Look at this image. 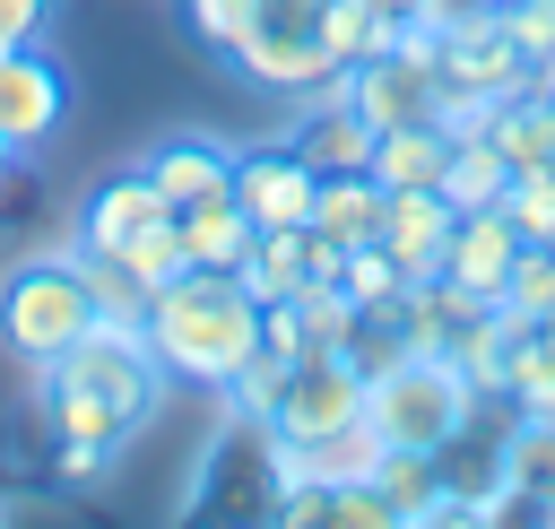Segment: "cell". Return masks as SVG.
<instances>
[{
  "label": "cell",
  "instance_id": "1",
  "mask_svg": "<svg viewBox=\"0 0 555 529\" xmlns=\"http://www.w3.org/2000/svg\"><path fill=\"white\" fill-rule=\"evenodd\" d=\"M147 347H156V364L173 382L225 390L260 347V304L243 295L234 269H182L173 286L147 295Z\"/></svg>",
  "mask_w": 555,
  "mask_h": 529
},
{
  "label": "cell",
  "instance_id": "2",
  "mask_svg": "<svg viewBox=\"0 0 555 529\" xmlns=\"http://www.w3.org/2000/svg\"><path fill=\"white\" fill-rule=\"evenodd\" d=\"M95 330V286H87V251H26L9 278H0V347L35 373L52 364L61 347H78Z\"/></svg>",
  "mask_w": 555,
  "mask_h": 529
},
{
  "label": "cell",
  "instance_id": "3",
  "mask_svg": "<svg viewBox=\"0 0 555 529\" xmlns=\"http://www.w3.org/2000/svg\"><path fill=\"white\" fill-rule=\"evenodd\" d=\"M477 416V382L451 364V356H390L373 382H364V425L390 442V451H451Z\"/></svg>",
  "mask_w": 555,
  "mask_h": 529
},
{
  "label": "cell",
  "instance_id": "4",
  "mask_svg": "<svg viewBox=\"0 0 555 529\" xmlns=\"http://www.w3.org/2000/svg\"><path fill=\"white\" fill-rule=\"evenodd\" d=\"M35 382H61V390H87L121 434H139V425H156V408H165V390H173V373L156 364V347H147V330H113V321H95L78 347H61L52 364H35Z\"/></svg>",
  "mask_w": 555,
  "mask_h": 529
},
{
  "label": "cell",
  "instance_id": "5",
  "mask_svg": "<svg viewBox=\"0 0 555 529\" xmlns=\"http://www.w3.org/2000/svg\"><path fill=\"white\" fill-rule=\"evenodd\" d=\"M364 416V364L347 356V347H304L295 364H286V390H278V408H269V442H321V434H338V425H356Z\"/></svg>",
  "mask_w": 555,
  "mask_h": 529
},
{
  "label": "cell",
  "instance_id": "6",
  "mask_svg": "<svg viewBox=\"0 0 555 529\" xmlns=\"http://www.w3.org/2000/svg\"><path fill=\"white\" fill-rule=\"evenodd\" d=\"M234 69H243L251 87L286 95V104H312L347 61H330V52H321V35H312V17H304V9H278V0H269V9H260V26L234 43Z\"/></svg>",
  "mask_w": 555,
  "mask_h": 529
},
{
  "label": "cell",
  "instance_id": "7",
  "mask_svg": "<svg viewBox=\"0 0 555 529\" xmlns=\"http://www.w3.org/2000/svg\"><path fill=\"white\" fill-rule=\"evenodd\" d=\"M61 121H69V78H61V61H52L43 43L0 52V139H9L17 156H35V147L61 139Z\"/></svg>",
  "mask_w": 555,
  "mask_h": 529
},
{
  "label": "cell",
  "instance_id": "8",
  "mask_svg": "<svg viewBox=\"0 0 555 529\" xmlns=\"http://www.w3.org/2000/svg\"><path fill=\"white\" fill-rule=\"evenodd\" d=\"M225 191L251 208V225H312L321 173H312V156L295 139H260V147H234V182Z\"/></svg>",
  "mask_w": 555,
  "mask_h": 529
},
{
  "label": "cell",
  "instance_id": "9",
  "mask_svg": "<svg viewBox=\"0 0 555 529\" xmlns=\"http://www.w3.org/2000/svg\"><path fill=\"white\" fill-rule=\"evenodd\" d=\"M173 217V199L139 173V165H121V173H104L87 199H78V251H95V260H121V243H139L147 225H165Z\"/></svg>",
  "mask_w": 555,
  "mask_h": 529
},
{
  "label": "cell",
  "instance_id": "10",
  "mask_svg": "<svg viewBox=\"0 0 555 529\" xmlns=\"http://www.w3.org/2000/svg\"><path fill=\"white\" fill-rule=\"evenodd\" d=\"M139 173H147L173 208H191V199H208V191L234 182V147H225L217 130H165V139L139 147Z\"/></svg>",
  "mask_w": 555,
  "mask_h": 529
},
{
  "label": "cell",
  "instance_id": "11",
  "mask_svg": "<svg viewBox=\"0 0 555 529\" xmlns=\"http://www.w3.org/2000/svg\"><path fill=\"white\" fill-rule=\"evenodd\" d=\"M347 104H356L373 130L425 121V113H434V69L408 61V52H364V61H347Z\"/></svg>",
  "mask_w": 555,
  "mask_h": 529
},
{
  "label": "cell",
  "instance_id": "12",
  "mask_svg": "<svg viewBox=\"0 0 555 529\" xmlns=\"http://www.w3.org/2000/svg\"><path fill=\"white\" fill-rule=\"evenodd\" d=\"M451 225H460V208H451L442 191H390V208H382V251L408 269V286L442 269V251H451Z\"/></svg>",
  "mask_w": 555,
  "mask_h": 529
},
{
  "label": "cell",
  "instance_id": "13",
  "mask_svg": "<svg viewBox=\"0 0 555 529\" xmlns=\"http://www.w3.org/2000/svg\"><path fill=\"white\" fill-rule=\"evenodd\" d=\"M451 139H460V130H451L442 113H425V121H390V130L373 139V165H364V173H373L382 191H434Z\"/></svg>",
  "mask_w": 555,
  "mask_h": 529
},
{
  "label": "cell",
  "instance_id": "14",
  "mask_svg": "<svg viewBox=\"0 0 555 529\" xmlns=\"http://www.w3.org/2000/svg\"><path fill=\"white\" fill-rule=\"evenodd\" d=\"M512 260H520V234H512V217H503V208H460V225H451V251H442V278H460V286L494 295V286L512 278Z\"/></svg>",
  "mask_w": 555,
  "mask_h": 529
},
{
  "label": "cell",
  "instance_id": "15",
  "mask_svg": "<svg viewBox=\"0 0 555 529\" xmlns=\"http://www.w3.org/2000/svg\"><path fill=\"white\" fill-rule=\"evenodd\" d=\"M173 234H182V260H191V269H234L260 225H251V208H243L234 191H208V199L173 208Z\"/></svg>",
  "mask_w": 555,
  "mask_h": 529
},
{
  "label": "cell",
  "instance_id": "16",
  "mask_svg": "<svg viewBox=\"0 0 555 529\" xmlns=\"http://www.w3.org/2000/svg\"><path fill=\"white\" fill-rule=\"evenodd\" d=\"M234 278H243L251 304H286V295H304V286H312V225H260L251 251L234 260Z\"/></svg>",
  "mask_w": 555,
  "mask_h": 529
},
{
  "label": "cell",
  "instance_id": "17",
  "mask_svg": "<svg viewBox=\"0 0 555 529\" xmlns=\"http://www.w3.org/2000/svg\"><path fill=\"white\" fill-rule=\"evenodd\" d=\"M286 139H295V147L312 156V173H364V165H373V139H382V130H373V121H364L356 104H304V121H295Z\"/></svg>",
  "mask_w": 555,
  "mask_h": 529
},
{
  "label": "cell",
  "instance_id": "18",
  "mask_svg": "<svg viewBox=\"0 0 555 529\" xmlns=\"http://www.w3.org/2000/svg\"><path fill=\"white\" fill-rule=\"evenodd\" d=\"M382 208H390V191H382L373 173H321V191H312V234H330L338 251L382 243Z\"/></svg>",
  "mask_w": 555,
  "mask_h": 529
},
{
  "label": "cell",
  "instance_id": "19",
  "mask_svg": "<svg viewBox=\"0 0 555 529\" xmlns=\"http://www.w3.org/2000/svg\"><path fill=\"white\" fill-rule=\"evenodd\" d=\"M503 182H512V156L494 147V130H460L451 156H442V182H434V191H442L451 208H494Z\"/></svg>",
  "mask_w": 555,
  "mask_h": 529
},
{
  "label": "cell",
  "instance_id": "20",
  "mask_svg": "<svg viewBox=\"0 0 555 529\" xmlns=\"http://www.w3.org/2000/svg\"><path fill=\"white\" fill-rule=\"evenodd\" d=\"M503 399L520 416H555V321H520L503 347Z\"/></svg>",
  "mask_w": 555,
  "mask_h": 529
},
{
  "label": "cell",
  "instance_id": "21",
  "mask_svg": "<svg viewBox=\"0 0 555 529\" xmlns=\"http://www.w3.org/2000/svg\"><path fill=\"white\" fill-rule=\"evenodd\" d=\"M312 35H321L330 61H364V52H390L399 17H382L373 0H321V9H312Z\"/></svg>",
  "mask_w": 555,
  "mask_h": 529
},
{
  "label": "cell",
  "instance_id": "22",
  "mask_svg": "<svg viewBox=\"0 0 555 529\" xmlns=\"http://www.w3.org/2000/svg\"><path fill=\"white\" fill-rule=\"evenodd\" d=\"M373 486H382V503H390V520H399V529H408V520H434V494H442L434 451H390V442H382Z\"/></svg>",
  "mask_w": 555,
  "mask_h": 529
},
{
  "label": "cell",
  "instance_id": "23",
  "mask_svg": "<svg viewBox=\"0 0 555 529\" xmlns=\"http://www.w3.org/2000/svg\"><path fill=\"white\" fill-rule=\"evenodd\" d=\"M494 304H503L512 321H555V243H520V260H512V278L494 286Z\"/></svg>",
  "mask_w": 555,
  "mask_h": 529
},
{
  "label": "cell",
  "instance_id": "24",
  "mask_svg": "<svg viewBox=\"0 0 555 529\" xmlns=\"http://www.w3.org/2000/svg\"><path fill=\"white\" fill-rule=\"evenodd\" d=\"M338 295H347L356 312H382V304H399V295H408V269H399L382 243H356V251H347V269H338Z\"/></svg>",
  "mask_w": 555,
  "mask_h": 529
},
{
  "label": "cell",
  "instance_id": "25",
  "mask_svg": "<svg viewBox=\"0 0 555 529\" xmlns=\"http://www.w3.org/2000/svg\"><path fill=\"white\" fill-rule=\"evenodd\" d=\"M494 208L512 217V234H520V243H555V165H529V173H512Z\"/></svg>",
  "mask_w": 555,
  "mask_h": 529
},
{
  "label": "cell",
  "instance_id": "26",
  "mask_svg": "<svg viewBox=\"0 0 555 529\" xmlns=\"http://www.w3.org/2000/svg\"><path fill=\"white\" fill-rule=\"evenodd\" d=\"M87 286H95V321H113V330H147V286H139L121 260H95V251H87Z\"/></svg>",
  "mask_w": 555,
  "mask_h": 529
},
{
  "label": "cell",
  "instance_id": "27",
  "mask_svg": "<svg viewBox=\"0 0 555 529\" xmlns=\"http://www.w3.org/2000/svg\"><path fill=\"white\" fill-rule=\"evenodd\" d=\"M260 9H269V0H182V26H191V43L234 52V43L260 26Z\"/></svg>",
  "mask_w": 555,
  "mask_h": 529
},
{
  "label": "cell",
  "instance_id": "28",
  "mask_svg": "<svg viewBox=\"0 0 555 529\" xmlns=\"http://www.w3.org/2000/svg\"><path fill=\"white\" fill-rule=\"evenodd\" d=\"M121 269H130L147 295H156V286H173V278L191 269V260H182V234H173V217H165V225H147L139 243H121Z\"/></svg>",
  "mask_w": 555,
  "mask_h": 529
},
{
  "label": "cell",
  "instance_id": "29",
  "mask_svg": "<svg viewBox=\"0 0 555 529\" xmlns=\"http://www.w3.org/2000/svg\"><path fill=\"white\" fill-rule=\"evenodd\" d=\"M503 35H512V43L529 52V69H538V61L555 52V9H546V0H520V9H503Z\"/></svg>",
  "mask_w": 555,
  "mask_h": 529
},
{
  "label": "cell",
  "instance_id": "30",
  "mask_svg": "<svg viewBox=\"0 0 555 529\" xmlns=\"http://www.w3.org/2000/svg\"><path fill=\"white\" fill-rule=\"evenodd\" d=\"M113 468V442H52V477L61 486H95Z\"/></svg>",
  "mask_w": 555,
  "mask_h": 529
},
{
  "label": "cell",
  "instance_id": "31",
  "mask_svg": "<svg viewBox=\"0 0 555 529\" xmlns=\"http://www.w3.org/2000/svg\"><path fill=\"white\" fill-rule=\"evenodd\" d=\"M52 9H61V0H0V52H17V43H43Z\"/></svg>",
  "mask_w": 555,
  "mask_h": 529
},
{
  "label": "cell",
  "instance_id": "32",
  "mask_svg": "<svg viewBox=\"0 0 555 529\" xmlns=\"http://www.w3.org/2000/svg\"><path fill=\"white\" fill-rule=\"evenodd\" d=\"M373 9H382V17H416V0H373Z\"/></svg>",
  "mask_w": 555,
  "mask_h": 529
},
{
  "label": "cell",
  "instance_id": "33",
  "mask_svg": "<svg viewBox=\"0 0 555 529\" xmlns=\"http://www.w3.org/2000/svg\"><path fill=\"white\" fill-rule=\"evenodd\" d=\"M9 173H17V147H9V139H0V182H9Z\"/></svg>",
  "mask_w": 555,
  "mask_h": 529
},
{
  "label": "cell",
  "instance_id": "34",
  "mask_svg": "<svg viewBox=\"0 0 555 529\" xmlns=\"http://www.w3.org/2000/svg\"><path fill=\"white\" fill-rule=\"evenodd\" d=\"M278 9H304V17H312V9H321V0H278Z\"/></svg>",
  "mask_w": 555,
  "mask_h": 529
},
{
  "label": "cell",
  "instance_id": "35",
  "mask_svg": "<svg viewBox=\"0 0 555 529\" xmlns=\"http://www.w3.org/2000/svg\"><path fill=\"white\" fill-rule=\"evenodd\" d=\"M538 520H555V494H546V503H538Z\"/></svg>",
  "mask_w": 555,
  "mask_h": 529
},
{
  "label": "cell",
  "instance_id": "36",
  "mask_svg": "<svg viewBox=\"0 0 555 529\" xmlns=\"http://www.w3.org/2000/svg\"><path fill=\"white\" fill-rule=\"evenodd\" d=\"M486 9H494V17H503V9H520V0H486Z\"/></svg>",
  "mask_w": 555,
  "mask_h": 529
},
{
  "label": "cell",
  "instance_id": "37",
  "mask_svg": "<svg viewBox=\"0 0 555 529\" xmlns=\"http://www.w3.org/2000/svg\"><path fill=\"white\" fill-rule=\"evenodd\" d=\"M9 512H17V503H9V494H0V520H9Z\"/></svg>",
  "mask_w": 555,
  "mask_h": 529
}]
</instances>
